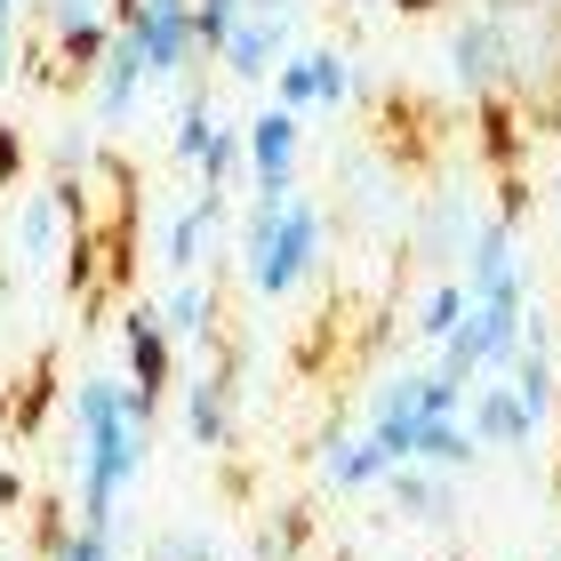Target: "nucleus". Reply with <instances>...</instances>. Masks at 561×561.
Instances as JSON below:
<instances>
[{
	"mask_svg": "<svg viewBox=\"0 0 561 561\" xmlns=\"http://www.w3.org/2000/svg\"><path fill=\"white\" fill-rule=\"evenodd\" d=\"M152 417L161 410L129 393V377H89L72 393V425H81V522L89 529H113L129 481L152 457Z\"/></svg>",
	"mask_w": 561,
	"mask_h": 561,
	"instance_id": "1",
	"label": "nucleus"
},
{
	"mask_svg": "<svg viewBox=\"0 0 561 561\" xmlns=\"http://www.w3.org/2000/svg\"><path fill=\"white\" fill-rule=\"evenodd\" d=\"M241 241H249V280H257V297H289L321 265V209L313 201H257L249 225H241Z\"/></svg>",
	"mask_w": 561,
	"mask_h": 561,
	"instance_id": "2",
	"label": "nucleus"
},
{
	"mask_svg": "<svg viewBox=\"0 0 561 561\" xmlns=\"http://www.w3.org/2000/svg\"><path fill=\"white\" fill-rule=\"evenodd\" d=\"M529 337V289L514 297H466V313H457V329L442 337V377H457V386H473V369H505Z\"/></svg>",
	"mask_w": 561,
	"mask_h": 561,
	"instance_id": "3",
	"label": "nucleus"
},
{
	"mask_svg": "<svg viewBox=\"0 0 561 561\" xmlns=\"http://www.w3.org/2000/svg\"><path fill=\"white\" fill-rule=\"evenodd\" d=\"M121 41L137 48L145 81H176L201 48H193V0H137L129 16H121Z\"/></svg>",
	"mask_w": 561,
	"mask_h": 561,
	"instance_id": "4",
	"label": "nucleus"
},
{
	"mask_svg": "<svg viewBox=\"0 0 561 561\" xmlns=\"http://www.w3.org/2000/svg\"><path fill=\"white\" fill-rule=\"evenodd\" d=\"M241 145H249V176H257V201H289V176H297V152H305L297 113L265 105V113L241 129Z\"/></svg>",
	"mask_w": 561,
	"mask_h": 561,
	"instance_id": "5",
	"label": "nucleus"
},
{
	"mask_svg": "<svg viewBox=\"0 0 561 561\" xmlns=\"http://www.w3.org/2000/svg\"><path fill=\"white\" fill-rule=\"evenodd\" d=\"M121 353H129V393L161 410V393H169V369H176V337L161 329V313H152V305H137V313L121 321Z\"/></svg>",
	"mask_w": 561,
	"mask_h": 561,
	"instance_id": "6",
	"label": "nucleus"
},
{
	"mask_svg": "<svg viewBox=\"0 0 561 561\" xmlns=\"http://www.w3.org/2000/svg\"><path fill=\"white\" fill-rule=\"evenodd\" d=\"M280 57H289V16H241L233 41L217 48V65L233 72V81H273Z\"/></svg>",
	"mask_w": 561,
	"mask_h": 561,
	"instance_id": "7",
	"label": "nucleus"
},
{
	"mask_svg": "<svg viewBox=\"0 0 561 561\" xmlns=\"http://www.w3.org/2000/svg\"><path fill=\"white\" fill-rule=\"evenodd\" d=\"M514 289H529L522 265H514V225L490 217L466 249V297H514Z\"/></svg>",
	"mask_w": 561,
	"mask_h": 561,
	"instance_id": "8",
	"label": "nucleus"
},
{
	"mask_svg": "<svg viewBox=\"0 0 561 561\" xmlns=\"http://www.w3.org/2000/svg\"><path fill=\"white\" fill-rule=\"evenodd\" d=\"M466 433L481 449H522L529 433H538V417L522 410L514 386H481V393H466Z\"/></svg>",
	"mask_w": 561,
	"mask_h": 561,
	"instance_id": "9",
	"label": "nucleus"
},
{
	"mask_svg": "<svg viewBox=\"0 0 561 561\" xmlns=\"http://www.w3.org/2000/svg\"><path fill=\"white\" fill-rule=\"evenodd\" d=\"M217 233H225V185H201V201H193V209H176V217H169V233H161L169 273H193V265H201V249H209Z\"/></svg>",
	"mask_w": 561,
	"mask_h": 561,
	"instance_id": "10",
	"label": "nucleus"
},
{
	"mask_svg": "<svg viewBox=\"0 0 561 561\" xmlns=\"http://www.w3.org/2000/svg\"><path fill=\"white\" fill-rule=\"evenodd\" d=\"M393 473V457L369 442V433H353L345 442V425H329L321 433V481L329 490H369V481H386Z\"/></svg>",
	"mask_w": 561,
	"mask_h": 561,
	"instance_id": "11",
	"label": "nucleus"
},
{
	"mask_svg": "<svg viewBox=\"0 0 561 561\" xmlns=\"http://www.w3.org/2000/svg\"><path fill=\"white\" fill-rule=\"evenodd\" d=\"M449 72H457V89H497V81H505V41H497V16L457 24V41H449Z\"/></svg>",
	"mask_w": 561,
	"mask_h": 561,
	"instance_id": "12",
	"label": "nucleus"
},
{
	"mask_svg": "<svg viewBox=\"0 0 561 561\" xmlns=\"http://www.w3.org/2000/svg\"><path fill=\"white\" fill-rule=\"evenodd\" d=\"M65 233H72V209L57 193H41V201H24V217H16V257L24 265H48L65 249Z\"/></svg>",
	"mask_w": 561,
	"mask_h": 561,
	"instance_id": "13",
	"label": "nucleus"
},
{
	"mask_svg": "<svg viewBox=\"0 0 561 561\" xmlns=\"http://www.w3.org/2000/svg\"><path fill=\"white\" fill-rule=\"evenodd\" d=\"M137 89H145V65H137V48L113 33V48H105V72H96V121H129Z\"/></svg>",
	"mask_w": 561,
	"mask_h": 561,
	"instance_id": "14",
	"label": "nucleus"
},
{
	"mask_svg": "<svg viewBox=\"0 0 561 561\" xmlns=\"http://www.w3.org/2000/svg\"><path fill=\"white\" fill-rule=\"evenodd\" d=\"M185 433H193L201 449L233 442V386H225V377H201V386L185 393Z\"/></svg>",
	"mask_w": 561,
	"mask_h": 561,
	"instance_id": "15",
	"label": "nucleus"
},
{
	"mask_svg": "<svg viewBox=\"0 0 561 561\" xmlns=\"http://www.w3.org/2000/svg\"><path fill=\"white\" fill-rule=\"evenodd\" d=\"M152 313H161V329H169V337H209V329H217V313H209V289H201L193 273H176L169 289H161V305H152Z\"/></svg>",
	"mask_w": 561,
	"mask_h": 561,
	"instance_id": "16",
	"label": "nucleus"
},
{
	"mask_svg": "<svg viewBox=\"0 0 561 561\" xmlns=\"http://www.w3.org/2000/svg\"><path fill=\"white\" fill-rule=\"evenodd\" d=\"M505 369H514V377H505V386L522 393V410H529V417L546 425V417H553V353L522 337V353H514V362H505Z\"/></svg>",
	"mask_w": 561,
	"mask_h": 561,
	"instance_id": "17",
	"label": "nucleus"
},
{
	"mask_svg": "<svg viewBox=\"0 0 561 561\" xmlns=\"http://www.w3.org/2000/svg\"><path fill=\"white\" fill-rule=\"evenodd\" d=\"M273 105L280 113H313L321 105V48H297V57L273 65Z\"/></svg>",
	"mask_w": 561,
	"mask_h": 561,
	"instance_id": "18",
	"label": "nucleus"
},
{
	"mask_svg": "<svg viewBox=\"0 0 561 561\" xmlns=\"http://www.w3.org/2000/svg\"><path fill=\"white\" fill-rule=\"evenodd\" d=\"M393 505L401 514H417V522H442L449 514V490H442V473H425V466H393Z\"/></svg>",
	"mask_w": 561,
	"mask_h": 561,
	"instance_id": "19",
	"label": "nucleus"
},
{
	"mask_svg": "<svg viewBox=\"0 0 561 561\" xmlns=\"http://www.w3.org/2000/svg\"><path fill=\"white\" fill-rule=\"evenodd\" d=\"M457 313H466V280H433V289L417 297V337L442 345L449 329H457Z\"/></svg>",
	"mask_w": 561,
	"mask_h": 561,
	"instance_id": "20",
	"label": "nucleus"
},
{
	"mask_svg": "<svg viewBox=\"0 0 561 561\" xmlns=\"http://www.w3.org/2000/svg\"><path fill=\"white\" fill-rule=\"evenodd\" d=\"M241 16H249L241 0H193V48H201V57H217V48L233 41Z\"/></svg>",
	"mask_w": 561,
	"mask_h": 561,
	"instance_id": "21",
	"label": "nucleus"
},
{
	"mask_svg": "<svg viewBox=\"0 0 561 561\" xmlns=\"http://www.w3.org/2000/svg\"><path fill=\"white\" fill-rule=\"evenodd\" d=\"M209 137H217V113H209V96H193L185 121H176V161H185L201 176V161H209Z\"/></svg>",
	"mask_w": 561,
	"mask_h": 561,
	"instance_id": "22",
	"label": "nucleus"
},
{
	"mask_svg": "<svg viewBox=\"0 0 561 561\" xmlns=\"http://www.w3.org/2000/svg\"><path fill=\"white\" fill-rule=\"evenodd\" d=\"M233 161H249V145H241V137L217 121V137H209V161H201V185H225V176H233Z\"/></svg>",
	"mask_w": 561,
	"mask_h": 561,
	"instance_id": "23",
	"label": "nucleus"
},
{
	"mask_svg": "<svg viewBox=\"0 0 561 561\" xmlns=\"http://www.w3.org/2000/svg\"><path fill=\"white\" fill-rule=\"evenodd\" d=\"M57 561H113V529H65V546H57Z\"/></svg>",
	"mask_w": 561,
	"mask_h": 561,
	"instance_id": "24",
	"label": "nucleus"
},
{
	"mask_svg": "<svg viewBox=\"0 0 561 561\" xmlns=\"http://www.w3.org/2000/svg\"><path fill=\"white\" fill-rule=\"evenodd\" d=\"M353 81H362V72H353V57L321 48V105H345V96H353Z\"/></svg>",
	"mask_w": 561,
	"mask_h": 561,
	"instance_id": "25",
	"label": "nucleus"
},
{
	"mask_svg": "<svg viewBox=\"0 0 561 561\" xmlns=\"http://www.w3.org/2000/svg\"><path fill=\"white\" fill-rule=\"evenodd\" d=\"M33 9H48V33H65V24H89V16H105L96 0H33Z\"/></svg>",
	"mask_w": 561,
	"mask_h": 561,
	"instance_id": "26",
	"label": "nucleus"
},
{
	"mask_svg": "<svg viewBox=\"0 0 561 561\" xmlns=\"http://www.w3.org/2000/svg\"><path fill=\"white\" fill-rule=\"evenodd\" d=\"M16 176H24V137L0 129V193H16Z\"/></svg>",
	"mask_w": 561,
	"mask_h": 561,
	"instance_id": "27",
	"label": "nucleus"
},
{
	"mask_svg": "<svg viewBox=\"0 0 561 561\" xmlns=\"http://www.w3.org/2000/svg\"><path fill=\"white\" fill-rule=\"evenodd\" d=\"M16 81V9H0V96Z\"/></svg>",
	"mask_w": 561,
	"mask_h": 561,
	"instance_id": "28",
	"label": "nucleus"
},
{
	"mask_svg": "<svg viewBox=\"0 0 561 561\" xmlns=\"http://www.w3.org/2000/svg\"><path fill=\"white\" fill-rule=\"evenodd\" d=\"M249 16H289V0H241Z\"/></svg>",
	"mask_w": 561,
	"mask_h": 561,
	"instance_id": "29",
	"label": "nucleus"
},
{
	"mask_svg": "<svg viewBox=\"0 0 561 561\" xmlns=\"http://www.w3.org/2000/svg\"><path fill=\"white\" fill-rule=\"evenodd\" d=\"M393 9H401V16H425V9H442V0H393Z\"/></svg>",
	"mask_w": 561,
	"mask_h": 561,
	"instance_id": "30",
	"label": "nucleus"
},
{
	"mask_svg": "<svg viewBox=\"0 0 561 561\" xmlns=\"http://www.w3.org/2000/svg\"><path fill=\"white\" fill-rule=\"evenodd\" d=\"M105 9H113V24H121V16H129V9H137V0H105Z\"/></svg>",
	"mask_w": 561,
	"mask_h": 561,
	"instance_id": "31",
	"label": "nucleus"
},
{
	"mask_svg": "<svg viewBox=\"0 0 561 561\" xmlns=\"http://www.w3.org/2000/svg\"><path fill=\"white\" fill-rule=\"evenodd\" d=\"M553 201H561V169H553Z\"/></svg>",
	"mask_w": 561,
	"mask_h": 561,
	"instance_id": "32",
	"label": "nucleus"
},
{
	"mask_svg": "<svg viewBox=\"0 0 561 561\" xmlns=\"http://www.w3.org/2000/svg\"><path fill=\"white\" fill-rule=\"evenodd\" d=\"M0 9H16V0H0Z\"/></svg>",
	"mask_w": 561,
	"mask_h": 561,
	"instance_id": "33",
	"label": "nucleus"
}]
</instances>
